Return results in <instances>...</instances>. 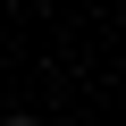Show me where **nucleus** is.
I'll use <instances>...</instances> for the list:
<instances>
[{"label":"nucleus","instance_id":"obj_1","mask_svg":"<svg viewBox=\"0 0 126 126\" xmlns=\"http://www.w3.org/2000/svg\"><path fill=\"white\" fill-rule=\"evenodd\" d=\"M9 126H42V118H9Z\"/></svg>","mask_w":126,"mask_h":126}]
</instances>
